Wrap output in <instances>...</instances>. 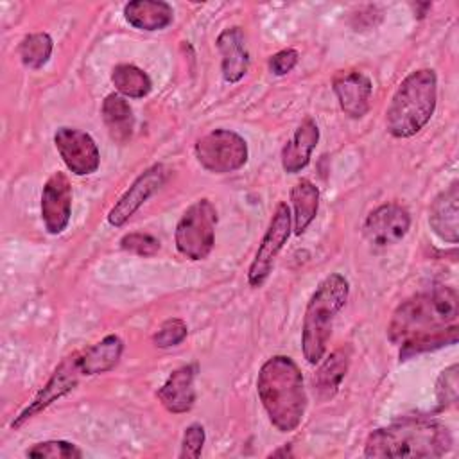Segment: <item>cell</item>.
<instances>
[{"instance_id": "9", "label": "cell", "mask_w": 459, "mask_h": 459, "mask_svg": "<svg viewBox=\"0 0 459 459\" xmlns=\"http://www.w3.org/2000/svg\"><path fill=\"white\" fill-rule=\"evenodd\" d=\"M84 377L81 364H79V351L68 355L52 373V377L47 380V384L38 391V394L32 398V402L13 420L11 427L18 429L36 414H39L43 409L52 405L61 396L68 394Z\"/></svg>"}, {"instance_id": "2", "label": "cell", "mask_w": 459, "mask_h": 459, "mask_svg": "<svg viewBox=\"0 0 459 459\" xmlns=\"http://www.w3.org/2000/svg\"><path fill=\"white\" fill-rule=\"evenodd\" d=\"M452 448L450 430L437 420L405 418L373 430L364 445L366 457L434 459Z\"/></svg>"}, {"instance_id": "18", "label": "cell", "mask_w": 459, "mask_h": 459, "mask_svg": "<svg viewBox=\"0 0 459 459\" xmlns=\"http://www.w3.org/2000/svg\"><path fill=\"white\" fill-rule=\"evenodd\" d=\"M319 140V127L314 122V118L307 117L290 140L281 149V167L289 174H296L301 169H305L310 161L312 151L316 149Z\"/></svg>"}, {"instance_id": "16", "label": "cell", "mask_w": 459, "mask_h": 459, "mask_svg": "<svg viewBox=\"0 0 459 459\" xmlns=\"http://www.w3.org/2000/svg\"><path fill=\"white\" fill-rule=\"evenodd\" d=\"M217 48L221 52V68L226 82H238L249 68V52L246 47V36L240 27H230L217 38Z\"/></svg>"}, {"instance_id": "23", "label": "cell", "mask_w": 459, "mask_h": 459, "mask_svg": "<svg viewBox=\"0 0 459 459\" xmlns=\"http://www.w3.org/2000/svg\"><path fill=\"white\" fill-rule=\"evenodd\" d=\"M290 201L294 208V233L301 235L316 219L319 208V190L308 179H299L290 190Z\"/></svg>"}, {"instance_id": "31", "label": "cell", "mask_w": 459, "mask_h": 459, "mask_svg": "<svg viewBox=\"0 0 459 459\" xmlns=\"http://www.w3.org/2000/svg\"><path fill=\"white\" fill-rule=\"evenodd\" d=\"M296 63H298V52L294 48H285L271 56L269 68L274 75H285L296 66Z\"/></svg>"}, {"instance_id": "27", "label": "cell", "mask_w": 459, "mask_h": 459, "mask_svg": "<svg viewBox=\"0 0 459 459\" xmlns=\"http://www.w3.org/2000/svg\"><path fill=\"white\" fill-rule=\"evenodd\" d=\"M186 332H188L186 323L179 317H172V319H167L165 323H161L158 332L152 335V341L158 348L178 346L179 342L185 341Z\"/></svg>"}, {"instance_id": "24", "label": "cell", "mask_w": 459, "mask_h": 459, "mask_svg": "<svg viewBox=\"0 0 459 459\" xmlns=\"http://www.w3.org/2000/svg\"><path fill=\"white\" fill-rule=\"evenodd\" d=\"M111 82L122 97L131 99H142L152 88L151 77L134 65H117L111 72Z\"/></svg>"}, {"instance_id": "8", "label": "cell", "mask_w": 459, "mask_h": 459, "mask_svg": "<svg viewBox=\"0 0 459 459\" xmlns=\"http://www.w3.org/2000/svg\"><path fill=\"white\" fill-rule=\"evenodd\" d=\"M290 224L292 215L287 203H278L247 271V281L251 287H262L264 281L267 280L274 258L278 256V253L281 251L290 235Z\"/></svg>"}, {"instance_id": "22", "label": "cell", "mask_w": 459, "mask_h": 459, "mask_svg": "<svg viewBox=\"0 0 459 459\" xmlns=\"http://www.w3.org/2000/svg\"><path fill=\"white\" fill-rule=\"evenodd\" d=\"M348 366H350V348H339L332 351L330 357L319 366V369L314 375V385L323 400L332 398L337 393L348 371Z\"/></svg>"}, {"instance_id": "32", "label": "cell", "mask_w": 459, "mask_h": 459, "mask_svg": "<svg viewBox=\"0 0 459 459\" xmlns=\"http://www.w3.org/2000/svg\"><path fill=\"white\" fill-rule=\"evenodd\" d=\"M271 455H292V452H290V448L285 445L281 450H274Z\"/></svg>"}, {"instance_id": "28", "label": "cell", "mask_w": 459, "mask_h": 459, "mask_svg": "<svg viewBox=\"0 0 459 459\" xmlns=\"http://www.w3.org/2000/svg\"><path fill=\"white\" fill-rule=\"evenodd\" d=\"M457 364H450L445 368L436 382V398L439 405H452L457 402L459 382H457Z\"/></svg>"}, {"instance_id": "25", "label": "cell", "mask_w": 459, "mask_h": 459, "mask_svg": "<svg viewBox=\"0 0 459 459\" xmlns=\"http://www.w3.org/2000/svg\"><path fill=\"white\" fill-rule=\"evenodd\" d=\"M52 47V38L47 32H34L22 39L18 52L25 66L38 70L50 59Z\"/></svg>"}, {"instance_id": "4", "label": "cell", "mask_w": 459, "mask_h": 459, "mask_svg": "<svg viewBox=\"0 0 459 459\" xmlns=\"http://www.w3.org/2000/svg\"><path fill=\"white\" fill-rule=\"evenodd\" d=\"M437 102V77L430 68L411 72L396 88L385 111V129L394 138L420 133L432 118Z\"/></svg>"}, {"instance_id": "15", "label": "cell", "mask_w": 459, "mask_h": 459, "mask_svg": "<svg viewBox=\"0 0 459 459\" xmlns=\"http://www.w3.org/2000/svg\"><path fill=\"white\" fill-rule=\"evenodd\" d=\"M429 224L432 231L445 242L457 244L459 240V183L454 181L448 188L437 194L429 210Z\"/></svg>"}, {"instance_id": "21", "label": "cell", "mask_w": 459, "mask_h": 459, "mask_svg": "<svg viewBox=\"0 0 459 459\" xmlns=\"http://www.w3.org/2000/svg\"><path fill=\"white\" fill-rule=\"evenodd\" d=\"M102 120L115 142H127L133 134L134 117L129 102L120 93H109L102 102Z\"/></svg>"}, {"instance_id": "14", "label": "cell", "mask_w": 459, "mask_h": 459, "mask_svg": "<svg viewBox=\"0 0 459 459\" xmlns=\"http://www.w3.org/2000/svg\"><path fill=\"white\" fill-rule=\"evenodd\" d=\"M333 93L341 109L351 118H362L369 109L373 84L368 75L357 70H346L335 74L332 81Z\"/></svg>"}, {"instance_id": "19", "label": "cell", "mask_w": 459, "mask_h": 459, "mask_svg": "<svg viewBox=\"0 0 459 459\" xmlns=\"http://www.w3.org/2000/svg\"><path fill=\"white\" fill-rule=\"evenodd\" d=\"M124 342L118 335H106L93 346L79 351V364L84 377H93L113 369L122 355Z\"/></svg>"}, {"instance_id": "11", "label": "cell", "mask_w": 459, "mask_h": 459, "mask_svg": "<svg viewBox=\"0 0 459 459\" xmlns=\"http://www.w3.org/2000/svg\"><path fill=\"white\" fill-rule=\"evenodd\" d=\"M411 228L409 212L396 203H385L369 212L364 221V237L377 247H387L400 242Z\"/></svg>"}, {"instance_id": "13", "label": "cell", "mask_w": 459, "mask_h": 459, "mask_svg": "<svg viewBox=\"0 0 459 459\" xmlns=\"http://www.w3.org/2000/svg\"><path fill=\"white\" fill-rule=\"evenodd\" d=\"M72 215V185L65 172H54L41 192V219L50 235L66 230Z\"/></svg>"}, {"instance_id": "30", "label": "cell", "mask_w": 459, "mask_h": 459, "mask_svg": "<svg viewBox=\"0 0 459 459\" xmlns=\"http://www.w3.org/2000/svg\"><path fill=\"white\" fill-rule=\"evenodd\" d=\"M204 429L199 423H192L185 429L183 432V441H181V452L179 457H188V459H197L201 455L203 445H204Z\"/></svg>"}, {"instance_id": "17", "label": "cell", "mask_w": 459, "mask_h": 459, "mask_svg": "<svg viewBox=\"0 0 459 459\" xmlns=\"http://www.w3.org/2000/svg\"><path fill=\"white\" fill-rule=\"evenodd\" d=\"M195 368L181 366L174 369L165 384L158 389V400L161 405L172 414L188 412L195 402V387H194Z\"/></svg>"}, {"instance_id": "29", "label": "cell", "mask_w": 459, "mask_h": 459, "mask_svg": "<svg viewBox=\"0 0 459 459\" xmlns=\"http://www.w3.org/2000/svg\"><path fill=\"white\" fill-rule=\"evenodd\" d=\"M120 247L124 251H129L140 256H152L160 249V240L149 233L134 231V233H126L120 238Z\"/></svg>"}, {"instance_id": "3", "label": "cell", "mask_w": 459, "mask_h": 459, "mask_svg": "<svg viewBox=\"0 0 459 459\" xmlns=\"http://www.w3.org/2000/svg\"><path fill=\"white\" fill-rule=\"evenodd\" d=\"M256 393L273 427L280 432L298 429L305 416L307 393L303 375L290 357L274 355L262 364Z\"/></svg>"}, {"instance_id": "1", "label": "cell", "mask_w": 459, "mask_h": 459, "mask_svg": "<svg viewBox=\"0 0 459 459\" xmlns=\"http://www.w3.org/2000/svg\"><path fill=\"white\" fill-rule=\"evenodd\" d=\"M459 296L437 285L402 301L387 325V337L400 346V360L457 342Z\"/></svg>"}, {"instance_id": "7", "label": "cell", "mask_w": 459, "mask_h": 459, "mask_svg": "<svg viewBox=\"0 0 459 459\" xmlns=\"http://www.w3.org/2000/svg\"><path fill=\"white\" fill-rule=\"evenodd\" d=\"M195 160L213 174L235 172L247 161L246 140L230 129H213L201 136L194 145Z\"/></svg>"}, {"instance_id": "5", "label": "cell", "mask_w": 459, "mask_h": 459, "mask_svg": "<svg viewBox=\"0 0 459 459\" xmlns=\"http://www.w3.org/2000/svg\"><path fill=\"white\" fill-rule=\"evenodd\" d=\"M350 294L348 280L339 274H328L310 296L301 330V350L308 364H317L328 346L335 316L344 307Z\"/></svg>"}, {"instance_id": "10", "label": "cell", "mask_w": 459, "mask_h": 459, "mask_svg": "<svg viewBox=\"0 0 459 459\" xmlns=\"http://www.w3.org/2000/svg\"><path fill=\"white\" fill-rule=\"evenodd\" d=\"M54 145L66 165L75 176L93 174L100 165V152L95 140L75 127H59L54 133Z\"/></svg>"}, {"instance_id": "20", "label": "cell", "mask_w": 459, "mask_h": 459, "mask_svg": "<svg viewBox=\"0 0 459 459\" xmlns=\"http://www.w3.org/2000/svg\"><path fill=\"white\" fill-rule=\"evenodd\" d=\"M172 7L161 0H133L124 5V18L140 30H160L170 25Z\"/></svg>"}, {"instance_id": "12", "label": "cell", "mask_w": 459, "mask_h": 459, "mask_svg": "<svg viewBox=\"0 0 459 459\" xmlns=\"http://www.w3.org/2000/svg\"><path fill=\"white\" fill-rule=\"evenodd\" d=\"M165 178L167 169L161 163H154L143 170L109 210L108 222L115 228L124 226L136 213V210L165 183Z\"/></svg>"}, {"instance_id": "6", "label": "cell", "mask_w": 459, "mask_h": 459, "mask_svg": "<svg viewBox=\"0 0 459 459\" xmlns=\"http://www.w3.org/2000/svg\"><path fill=\"white\" fill-rule=\"evenodd\" d=\"M217 210L210 199L192 203L176 224V249L188 260H204L215 244Z\"/></svg>"}, {"instance_id": "26", "label": "cell", "mask_w": 459, "mask_h": 459, "mask_svg": "<svg viewBox=\"0 0 459 459\" xmlns=\"http://www.w3.org/2000/svg\"><path fill=\"white\" fill-rule=\"evenodd\" d=\"M27 457H36V459H81L82 452L68 441L61 439H52V441H41L32 445L27 452Z\"/></svg>"}]
</instances>
